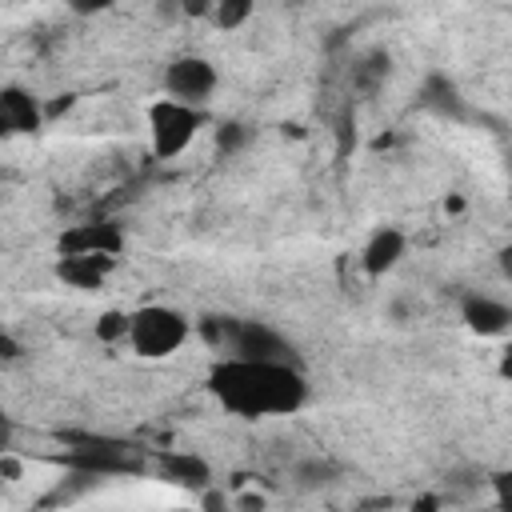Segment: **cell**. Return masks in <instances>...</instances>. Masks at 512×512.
<instances>
[{
	"instance_id": "obj_13",
	"label": "cell",
	"mask_w": 512,
	"mask_h": 512,
	"mask_svg": "<svg viewBox=\"0 0 512 512\" xmlns=\"http://www.w3.org/2000/svg\"><path fill=\"white\" fill-rule=\"evenodd\" d=\"M168 468L176 480H208V464L196 456H168Z\"/></svg>"
},
{
	"instance_id": "obj_1",
	"label": "cell",
	"mask_w": 512,
	"mask_h": 512,
	"mask_svg": "<svg viewBox=\"0 0 512 512\" xmlns=\"http://www.w3.org/2000/svg\"><path fill=\"white\" fill-rule=\"evenodd\" d=\"M216 400L244 420L292 416L308 400V380L292 360H260V356H224L212 372Z\"/></svg>"
},
{
	"instance_id": "obj_10",
	"label": "cell",
	"mask_w": 512,
	"mask_h": 512,
	"mask_svg": "<svg viewBox=\"0 0 512 512\" xmlns=\"http://www.w3.org/2000/svg\"><path fill=\"white\" fill-rule=\"evenodd\" d=\"M0 120H4L8 132H36L44 124V108H40V100L32 92L8 84L0 92Z\"/></svg>"
},
{
	"instance_id": "obj_4",
	"label": "cell",
	"mask_w": 512,
	"mask_h": 512,
	"mask_svg": "<svg viewBox=\"0 0 512 512\" xmlns=\"http://www.w3.org/2000/svg\"><path fill=\"white\" fill-rule=\"evenodd\" d=\"M216 92V68L204 56H176L164 68V96H176L184 104H208Z\"/></svg>"
},
{
	"instance_id": "obj_7",
	"label": "cell",
	"mask_w": 512,
	"mask_h": 512,
	"mask_svg": "<svg viewBox=\"0 0 512 512\" xmlns=\"http://www.w3.org/2000/svg\"><path fill=\"white\" fill-rule=\"evenodd\" d=\"M404 252H408V240H404L400 228H376V232L368 236V244L360 248V264H364V272L376 280V276H388V272L404 260Z\"/></svg>"
},
{
	"instance_id": "obj_16",
	"label": "cell",
	"mask_w": 512,
	"mask_h": 512,
	"mask_svg": "<svg viewBox=\"0 0 512 512\" xmlns=\"http://www.w3.org/2000/svg\"><path fill=\"white\" fill-rule=\"evenodd\" d=\"M496 264H500V276H504V280H512V244H504V248H500Z\"/></svg>"
},
{
	"instance_id": "obj_18",
	"label": "cell",
	"mask_w": 512,
	"mask_h": 512,
	"mask_svg": "<svg viewBox=\"0 0 512 512\" xmlns=\"http://www.w3.org/2000/svg\"><path fill=\"white\" fill-rule=\"evenodd\" d=\"M500 500H504V504H512V476H504V480H500Z\"/></svg>"
},
{
	"instance_id": "obj_2",
	"label": "cell",
	"mask_w": 512,
	"mask_h": 512,
	"mask_svg": "<svg viewBox=\"0 0 512 512\" xmlns=\"http://www.w3.org/2000/svg\"><path fill=\"white\" fill-rule=\"evenodd\" d=\"M192 336V320L172 304H144L132 312L128 324V348L144 360H168L176 356Z\"/></svg>"
},
{
	"instance_id": "obj_15",
	"label": "cell",
	"mask_w": 512,
	"mask_h": 512,
	"mask_svg": "<svg viewBox=\"0 0 512 512\" xmlns=\"http://www.w3.org/2000/svg\"><path fill=\"white\" fill-rule=\"evenodd\" d=\"M240 140H244V128H240V124H224V128H220V144H224V148H236Z\"/></svg>"
},
{
	"instance_id": "obj_17",
	"label": "cell",
	"mask_w": 512,
	"mask_h": 512,
	"mask_svg": "<svg viewBox=\"0 0 512 512\" xmlns=\"http://www.w3.org/2000/svg\"><path fill=\"white\" fill-rule=\"evenodd\" d=\"M500 376H504V380H512V344L500 352Z\"/></svg>"
},
{
	"instance_id": "obj_8",
	"label": "cell",
	"mask_w": 512,
	"mask_h": 512,
	"mask_svg": "<svg viewBox=\"0 0 512 512\" xmlns=\"http://www.w3.org/2000/svg\"><path fill=\"white\" fill-rule=\"evenodd\" d=\"M112 260L116 256H100V252H64L60 264H56V276L68 284V288H100L112 272Z\"/></svg>"
},
{
	"instance_id": "obj_3",
	"label": "cell",
	"mask_w": 512,
	"mask_h": 512,
	"mask_svg": "<svg viewBox=\"0 0 512 512\" xmlns=\"http://www.w3.org/2000/svg\"><path fill=\"white\" fill-rule=\"evenodd\" d=\"M208 124V112L200 104H184L176 96H160L148 104V148L156 160H176L192 148L200 128Z\"/></svg>"
},
{
	"instance_id": "obj_5",
	"label": "cell",
	"mask_w": 512,
	"mask_h": 512,
	"mask_svg": "<svg viewBox=\"0 0 512 512\" xmlns=\"http://www.w3.org/2000/svg\"><path fill=\"white\" fill-rule=\"evenodd\" d=\"M228 352L232 356H260V360H288V344L276 328L260 324V320H244L232 324L228 332Z\"/></svg>"
},
{
	"instance_id": "obj_11",
	"label": "cell",
	"mask_w": 512,
	"mask_h": 512,
	"mask_svg": "<svg viewBox=\"0 0 512 512\" xmlns=\"http://www.w3.org/2000/svg\"><path fill=\"white\" fill-rule=\"evenodd\" d=\"M256 12V0H212V20L220 32H236L252 20Z\"/></svg>"
},
{
	"instance_id": "obj_14",
	"label": "cell",
	"mask_w": 512,
	"mask_h": 512,
	"mask_svg": "<svg viewBox=\"0 0 512 512\" xmlns=\"http://www.w3.org/2000/svg\"><path fill=\"white\" fill-rule=\"evenodd\" d=\"M76 16H100V12H108L116 0H64Z\"/></svg>"
},
{
	"instance_id": "obj_6",
	"label": "cell",
	"mask_w": 512,
	"mask_h": 512,
	"mask_svg": "<svg viewBox=\"0 0 512 512\" xmlns=\"http://www.w3.org/2000/svg\"><path fill=\"white\" fill-rule=\"evenodd\" d=\"M460 320L476 332V336H504L512 328V308L488 292H468L460 300Z\"/></svg>"
},
{
	"instance_id": "obj_9",
	"label": "cell",
	"mask_w": 512,
	"mask_h": 512,
	"mask_svg": "<svg viewBox=\"0 0 512 512\" xmlns=\"http://www.w3.org/2000/svg\"><path fill=\"white\" fill-rule=\"evenodd\" d=\"M124 248V236L116 224H76L60 236V256L64 252H100V256H116Z\"/></svg>"
},
{
	"instance_id": "obj_12",
	"label": "cell",
	"mask_w": 512,
	"mask_h": 512,
	"mask_svg": "<svg viewBox=\"0 0 512 512\" xmlns=\"http://www.w3.org/2000/svg\"><path fill=\"white\" fill-rule=\"evenodd\" d=\"M128 324H132V312H104L100 320H96V336L104 340V344H116V340H128Z\"/></svg>"
}]
</instances>
